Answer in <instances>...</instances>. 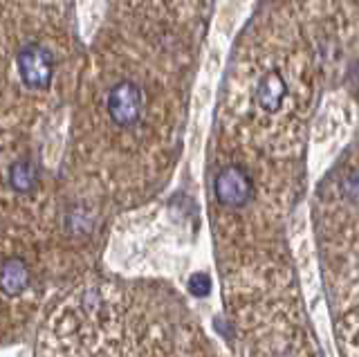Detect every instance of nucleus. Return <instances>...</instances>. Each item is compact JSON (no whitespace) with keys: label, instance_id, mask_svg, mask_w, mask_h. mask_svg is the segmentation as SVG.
Returning a JSON list of instances; mask_svg holds the SVG:
<instances>
[{"label":"nucleus","instance_id":"nucleus-1","mask_svg":"<svg viewBox=\"0 0 359 357\" xmlns=\"http://www.w3.org/2000/svg\"><path fill=\"white\" fill-rule=\"evenodd\" d=\"M108 117L112 119V124L119 128H130L142 119L144 110V97L142 88L135 81H119L110 88L108 93Z\"/></svg>","mask_w":359,"mask_h":357},{"label":"nucleus","instance_id":"nucleus-2","mask_svg":"<svg viewBox=\"0 0 359 357\" xmlns=\"http://www.w3.org/2000/svg\"><path fill=\"white\" fill-rule=\"evenodd\" d=\"M18 74L29 90H45L54 79V57L48 48L29 43L18 52Z\"/></svg>","mask_w":359,"mask_h":357},{"label":"nucleus","instance_id":"nucleus-3","mask_svg":"<svg viewBox=\"0 0 359 357\" xmlns=\"http://www.w3.org/2000/svg\"><path fill=\"white\" fill-rule=\"evenodd\" d=\"M218 203L224 207H245L254 196V184L243 169L238 166H227L216 175V184H213Z\"/></svg>","mask_w":359,"mask_h":357},{"label":"nucleus","instance_id":"nucleus-4","mask_svg":"<svg viewBox=\"0 0 359 357\" xmlns=\"http://www.w3.org/2000/svg\"><path fill=\"white\" fill-rule=\"evenodd\" d=\"M29 267L22 259H7L0 265V290L7 297H18L29 285Z\"/></svg>","mask_w":359,"mask_h":357},{"label":"nucleus","instance_id":"nucleus-5","mask_svg":"<svg viewBox=\"0 0 359 357\" xmlns=\"http://www.w3.org/2000/svg\"><path fill=\"white\" fill-rule=\"evenodd\" d=\"M285 90H287V86L283 81V76L278 72H267L261 79V83L256 86L254 99L263 110H267V113H276L285 97Z\"/></svg>","mask_w":359,"mask_h":357},{"label":"nucleus","instance_id":"nucleus-6","mask_svg":"<svg viewBox=\"0 0 359 357\" xmlns=\"http://www.w3.org/2000/svg\"><path fill=\"white\" fill-rule=\"evenodd\" d=\"M9 184L16 194H34L39 187V169L29 160H16L9 166Z\"/></svg>","mask_w":359,"mask_h":357},{"label":"nucleus","instance_id":"nucleus-7","mask_svg":"<svg viewBox=\"0 0 359 357\" xmlns=\"http://www.w3.org/2000/svg\"><path fill=\"white\" fill-rule=\"evenodd\" d=\"M189 290H191V295L194 297H207L211 292V278L209 274H191L189 278Z\"/></svg>","mask_w":359,"mask_h":357},{"label":"nucleus","instance_id":"nucleus-8","mask_svg":"<svg viewBox=\"0 0 359 357\" xmlns=\"http://www.w3.org/2000/svg\"><path fill=\"white\" fill-rule=\"evenodd\" d=\"M341 194L348 200H357L359 198V171L348 173L341 180Z\"/></svg>","mask_w":359,"mask_h":357}]
</instances>
